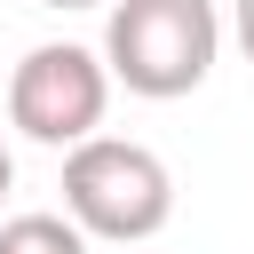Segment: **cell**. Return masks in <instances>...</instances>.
Returning <instances> with one entry per match:
<instances>
[{"label": "cell", "mask_w": 254, "mask_h": 254, "mask_svg": "<svg viewBox=\"0 0 254 254\" xmlns=\"http://www.w3.org/2000/svg\"><path fill=\"white\" fill-rule=\"evenodd\" d=\"M103 71L111 87L143 95V103H175L190 87H206L214 56H222V16L214 0H103Z\"/></svg>", "instance_id": "cell-1"}, {"label": "cell", "mask_w": 254, "mask_h": 254, "mask_svg": "<svg viewBox=\"0 0 254 254\" xmlns=\"http://www.w3.org/2000/svg\"><path fill=\"white\" fill-rule=\"evenodd\" d=\"M64 214L79 222V238L103 246H143L167 230L175 214V175L151 143L127 135H87L64 151Z\"/></svg>", "instance_id": "cell-2"}, {"label": "cell", "mask_w": 254, "mask_h": 254, "mask_svg": "<svg viewBox=\"0 0 254 254\" xmlns=\"http://www.w3.org/2000/svg\"><path fill=\"white\" fill-rule=\"evenodd\" d=\"M103 111H111V71L79 40H40L8 71V119H16V135L48 143V151L87 143L103 127Z\"/></svg>", "instance_id": "cell-3"}, {"label": "cell", "mask_w": 254, "mask_h": 254, "mask_svg": "<svg viewBox=\"0 0 254 254\" xmlns=\"http://www.w3.org/2000/svg\"><path fill=\"white\" fill-rule=\"evenodd\" d=\"M0 254H87L71 214H8L0 222Z\"/></svg>", "instance_id": "cell-4"}, {"label": "cell", "mask_w": 254, "mask_h": 254, "mask_svg": "<svg viewBox=\"0 0 254 254\" xmlns=\"http://www.w3.org/2000/svg\"><path fill=\"white\" fill-rule=\"evenodd\" d=\"M230 32H238V56L254 64V0H230Z\"/></svg>", "instance_id": "cell-5"}, {"label": "cell", "mask_w": 254, "mask_h": 254, "mask_svg": "<svg viewBox=\"0 0 254 254\" xmlns=\"http://www.w3.org/2000/svg\"><path fill=\"white\" fill-rule=\"evenodd\" d=\"M8 183H16V159H8V143H0V198H8Z\"/></svg>", "instance_id": "cell-6"}, {"label": "cell", "mask_w": 254, "mask_h": 254, "mask_svg": "<svg viewBox=\"0 0 254 254\" xmlns=\"http://www.w3.org/2000/svg\"><path fill=\"white\" fill-rule=\"evenodd\" d=\"M40 8H103V0H40Z\"/></svg>", "instance_id": "cell-7"}]
</instances>
